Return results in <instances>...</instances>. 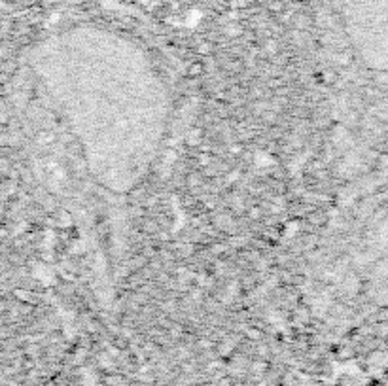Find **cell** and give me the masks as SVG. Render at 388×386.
<instances>
[{
	"label": "cell",
	"instance_id": "cell-2",
	"mask_svg": "<svg viewBox=\"0 0 388 386\" xmlns=\"http://www.w3.org/2000/svg\"><path fill=\"white\" fill-rule=\"evenodd\" d=\"M203 70H205V67H203V63H193V65H189V68H187V74L189 76H199V74H203Z\"/></svg>",
	"mask_w": 388,
	"mask_h": 386
},
{
	"label": "cell",
	"instance_id": "cell-1",
	"mask_svg": "<svg viewBox=\"0 0 388 386\" xmlns=\"http://www.w3.org/2000/svg\"><path fill=\"white\" fill-rule=\"evenodd\" d=\"M309 222H311L313 226H324V224L328 222V214L322 212V210H315V212L309 214Z\"/></svg>",
	"mask_w": 388,
	"mask_h": 386
}]
</instances>
